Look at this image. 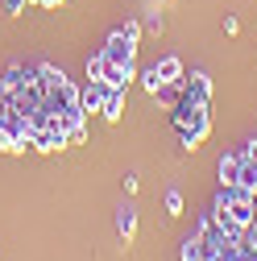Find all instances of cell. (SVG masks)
<instances>
[{"label": "cell", "instance_id": "6da1fadb", "mask_svg": "<svg viewBox=\"0 0 257 261\" xmlns=\"http://www.w3.org/2000/svg\"><path fill=\"white\" fill-rule=\"evenodd\" d=\"M253 212H257V195H249L237 182H220L216 199H212V216H216V224L224 228V232L241 237L249 228V220H253Z\"/></svg>", "mask_w": 257, "mask_h": 261}, {"label": "cell", "instance_id": "7a4b0ae2", "mask_svg": "<svg viewBox=\"0 0 257 261\" xmlns=\"http://www.w3.org/2000/svg\"><path fill=\"white\" fill-rule=\"evenodd\" d=\"M38 87H42V104L58 116L67 108H83L79 104V87L62 75L58 67H50V62H38Z\"/></svg>", "mask_w": 257, "mask_h": 261}, {"label": "cell", "instance_id": "3957f363", "mask_svg": "<svg viewBox=\"0 0 257 261\" xmlns=\"http://www.w3.org/2000/svg\"><path fill=\"white\" fill-rule=\"evenodd\" d=\"M170 124L178 128V141H183V149H199V145L208 141V133H212V112L178 100V104L170 108Z\"/></svg>", "mask_w": 257, "mask_h": 261}, {"label": "cell", "instance_id": "277c9868", "mask_svg": "<svg viewBox=\"0 0 257 261\" xmlns=\"http://www.w3.org/2000/svg\"><path fill=\"white\" fill-rule=\"evenodd\" d=\"M100 54H104V62L108 67H124V71H137L133 67V54H137V38L133 34H124V29H116V34L100 46Z\"/></svg>", "mask_w": 257, "mask_h": 261}, {"label": "cell", "instance_id": "5b68a950", "mask_svg": "<svg viewBox=\"0 0 257 261\" xmlns=\"http://www.w3.org/2000/svg\"><path fill=\"white\" fill-rule=\"evenodd\" d=\"M183 104H195V108H212V79L203 71H191L183 75V95H178Z\"/></svg>", "mask_w": 257, "mask_h": 261}, {"label": "cell", "instance_id": "8992f818", "mask_svg": "<svg viewBox=\"0 0 257 261\" xmlns=\"http://www.w3.org/2000/svg\"><path fill=\"white\" fill-rule=\"evenodd\" d=\"M108 83L104 79H87V87L79 91V104H83V112H104V100H108Z\"/></svg>", "mask_w": 257, "mask_h": 261}, {"label": "cell", "instance_id": "52a82bcc", "mask_svg": "<svg viewBox=\"0 0 257 261\" xmlns=\"http://www.w3.org/2000/svg\"><path fill=\"white\" fill-rule=\"evenodd\" d=\"M237 187H245L249 195H257V158L241 149V170H237Z\"/></svg>", "mask_w": 257, "mask_h": 261}, {"label": "cell", "instance_id": "ba28073f", "mask_svg": "<svg viewBox=\"0 0 257 261\" xmlns=\"http://www.w3.org/2000/svg\"><path fill=\"white\" fill-rule=\"evenodd\" d=\"M116 232H120L124 245H133V232H137V207H133V203H124V207L116 212Z\"/></svg>", "mask_w": 257, "mask_h": 261}, {"label": "cell", "instance_id": "9c48e42d", "mask_svg": "<svg viewBox=\"0 0 257 261\" xmlns=\"http://www.w3.org/2000/svg\"><path fill=\"white\" fill-rule=\"evenodd\" d=\"M153 71H158V79H162V83H174V79H183V58L166 54V58L153 62Z\"/></svg>", "mask_w": 257, "mask_h": 261}, {"label": "cell", "instance_id": "30bf717a", "mask_svg": "<svg viewBox=\"0 0 257 261\" xmlns=\"http://www.w3.org/2000/svg\"><path fill=\"white\" fill-rule=\"evenodd\" d=\"M108 124H116L120 116H124V87H112L108 91V100H104V112H100Z\"/></svg>", "mask_w": 257, "mask_h": 261}, {"label": "cell", "instance_id": "8fae6325", "mask_svg": "<svg viewBox=\"0 0 257 261\" xmlns=\"http://www.w3.org/2000/svg\"><path fill=\"white\" fill-rule=\"evenodd\" d=\"M183 261H208V253H203V241H199V232H191L187 241H183Z\"/></svg>", "mask_w": 257, "mask_h": 261}, {"label": "cell", "instance_id": "7c38bea8", "mask_svg": "<svg viewBox=\"0 0 257 261\" xmlns=\"http://www.w3.org/2000/svg\"><path fill=\"white\" fill-rule=\"evenodd\" d=\"M237 170H241V149L220 158V182H237Z\"/></svg>", "mask_w": 257, "mask_h": 261}, {"label": "cell", "instance_id": "4fadbf2b", "mask_svg": "<svg viewBox=\"0 0 257 261\" xmlns=\"http://www.w3.org/2000/svg\"><path fill=\"white\" fill-rule=\"evenodd\" d=\"M87 79H104V54H100V50L87 58Z\"/></svg>", "mask_w": 257, "mask_h": 261}, {"label": "cell", "instance_id": "5bb4252c", "mask_svg": "<svg viewBox=\"0 0 257 261\" xmlns=\"http://www.w3.org/2000/svg\"><path fill=\"white\" fill-rule=\"evenodd\" d=\"M166 216H183V195L178 191H166Z\"/></svg>", "mask_w": 257, "mask_h": 261}, {"label": "cell", "instance_id": "9a60e30c", "mask_svg": "<svg viewBox=\"0 0 257 261\" xmlns=\"http://www.w3.org/2000/svg\"><path fill=\"white\" fill-rule=\"evenodd\" d=\"M141 83H145V91H149V95H158V91H162V79H158V71H153V67L141 75Z\"/></svg>", "mask_w": 257, "mask_h": 261}, {"label": "cell", "instance_id": "2e32d148", "mask_svg": "<svg viewBox=\"0 0 257 261\" xmlns=\"http://www.w3.org/2000/svg\"><path fill=\"white\" fill-rule=\"evenodd\" d=\"M241 245H249V249H257V212H253V220H249V228L241 232Z\"/></svg>", "mask_w": 257, "mask_h": 261}, {"label": "cell", "instance_id": "e0dca14e", "mask_svg": "<svg viewBox=\"0 0 257 261\" xmlns=\"http://www.w3.org/2000/svg\"><path fill=\"white\" fill-rule=\"evenodd\" d=\"M237 261H257V249H249V245H241V253H237Z\"/></svg>", "mask_w": 257, "mask_h": 261}, {"label": "cell", "instance_id": "ac0fdd59", "mask_svg": "<svg viewBox=\"0 0 257 261\" xmlns=\"http://www.w3.org/2000/svg\"><path fill=\"white\" fill-rule=\"evenodd\" d=\"M25 5H29V0H5V9H9V13H21Z\"/></svg>", "mask_w": 257, "mask_h": 261}, {"label": "cell", "instance_id": "d6986e66", "mask_svg": "<svg viewBox=\"0 0 257 261\" xmlns=\"http://www.w3.org/2000/svg\"><path fill=\"white\" fill-rule=\"evenodd\" d=\"M38 5H42V9H58V5H62V0H38Z\"/></svg>", "mask_w": 257, "mask_h": 261}, {"label": "cell", "instance_id": "ffe728a7", "mask_svg": "<svg viewBox=\"0 0 257 261\" xmlns=\"http://www.w3.org/2000/svg\"><path fill=\"white\" fill-rule=\"evenodd\" d=\"M34 5H38V0H34Z\"/></svg>", "mask_w": 257, "mask_h": 261}]
</instances>
